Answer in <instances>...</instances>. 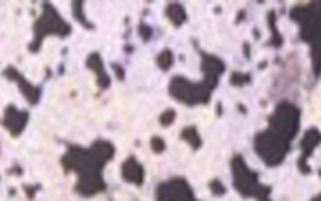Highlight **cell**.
<instances>
[{"instance_id": "cell-1", "label": "cell", "mask_w": 321, "mask_h": 201, "mask_svg": "<svg viewBox=\"0 0 321 201\" xmlns=\"http://www.w3.org/2000/svg\"><path fill=\"white\" fill-rule=\"evenodd\" d=\"M115 145L107 139H96L90 147L68 145L60 164L68 173L77 175L73 190L81 197H92L105 192V180L101 177L105 164L115 158Z\"/></svg>"}, {"instance_id": "cell-2", "label": "cell", "mask_w": 321, "mask_h": 201, "mask_svg": "<svg viewBox=\"0 0 321 201\" xmlns=\"http://www.w3.org/2000/svg\"><path fill=\"white\" fill-rule=\"evenodd\" d=\"M32 32H34V40L29 43V51L38 53L40 47H42L43 40L47 36H58V38L70 36L71 25L58 14L51 2H45V4H42V14L36 19Z\"/></svg>"}, {"instance_id": "cell-3", "label": "cell", "mask_w": 321, "mask_h": 201, "mask_svg": "<svg viewBox=\"0 0 321 201\" xmlns=\"http://www.w3.org/2000/svg\"><path fill=\"white\" fill-rule=\"evenodd\" d=\"M4 75L19 86L21 94L25 96V100L29 102L30 106L40 104V98H42V86H36V85H32L30 81H27V77H25L19 70H15V66H8L6 70H4Z\"/></svg>"}, {"instance_id": "cell-4", "label": "cell", "mask_w": 321, "mask_h": 201, "mask_svg": "<svg viewBox=\"0 0 321 201\" xmlns=\"http://www.w3.org/2000/svg\"><path fill=\"white\" fill-rule=\"evenodd\" d=\"M30 113L27 109H17L15 106H8L4 111V119H2V126L10 132V136L19 137L25 132L27 124H29Z\"/></svg>"}, {"instance_id": "cell-5", "label": "cell", "mask_w": 321, "mask_h": 201, "mask_svg": "<svg viewBox=\"0 0 321 201\" xmlns=\"http://www.w3.org/2000/svg\"><path fill=\"white\" fill-rule=\"evenodd\" d=\"M121 175L122 179L130 182V184H136V186H141L143 180H145V171H143V165L137 162L134 156H128V158L122 162L121 167Z\"/></svg>"}, {"instance_id": "cell-6", "label": "cell", "mask_w": 321, "mask_h": 201, "mask_svg": "<svg viewBox=\"0 0 321 201\" xmlns=\"http://www.w3.org/2000/svg\"><path fill=\"white\" fill-rule=\"evenodd\" d=\"M86 68L96 73V79H98L100 88H109V86H111V77H109V73L105 72V66H103V60H101L100 53L94 51V53H90V55L86 57Z\"/></svg>"}, {"instance_id": "cell-7", "label": "cell", "mask_w": 321, "mask_h": 201, "mask_svg": "<svg viewBox=\"0 0 321 201\" xmlns=\"http://www.w3.org/2000/svg\"><path fill=\"white\" fill-rule=\"evenodd\" d=\"M71 14L75 17V21L81 23L85 29H94V25L86 19V15H85V2H73V4H71Z\"/></svg>"}, {"instance_id": "cell-8", "label": "cell", "mask_w": 321, "mask_h": 201, "mask_svg": "<svg viewBox=\"0 0 321 201\" xmlns=\"http://www.w3.org/2000/svg\"><path fill=\"white\" fill-rule=\"evenodd\" d=\"M158 64H160V68H169L171 66V53L169 51H164L160 57H158Z\"/></svg>"}, {"instance_id": "cell-9", "label": "cell", "mask_w": 321, "mask_h": 201, "mask_svg": "<svg viewBox=\"0 0 321 201\" xmlns=\"http://www.w3.org/2000/svg\"><path fill=\"white\" fill-rule=\"evenodd\" d=\"M150 147H152V151L154 152H162L164 151V141H162V139H160V137H152V139H150Z\"/></svg>"}, {"instance_id": "cell-10", "label": "cell", "mask_w": 321, "mask_h": 201, "mask_svg": "<svg viewBox=\"0 0 321 201\" xmlns=\"http://www.w3.org/2000/svg\"><path fill=\"white\" fill-rule=\"evenodd\" d=\"M139 34H141L143 40H149V38L152 36V30H150L145 23H141V25H139Z\"/></svg>"}, {"instance_id": "cell-11", "label": "cell", "mask_w": 321, "mask_h": 201, "mask_svg": "<svg viewBox=\"0 0 321 201\" xmlns=\"http://www.w3.org/2000/svg\"><path fill=\"white\" fill-rule=\"evenodd\" d=\"M40 190V184H34V186H30V184H27L25 186V192H27V195H29L30 199H34V195H36V192Z\"/></svg>"}, {"instance_id": "cell-12", "label": "cell", "mask_w": 321, "mask_h": 201, "mask_svg": "<svg viewBox=\"0 0 321 201\" xmlns=\"http://www.w3.org/2000/svg\"><path fill=\"white\" fill-rule=\"evenodd\" d=\"M160 121H162V124H165V126H167V124H169V122L173 121V111H167V113H164Z\"/></svg>"}, {"instance_id": "cell-13", "label": "cell", "mask_w": 321, "mask_h": 201, "mask_svg": "<svg viewBox=\"0 0 321 201\" xmlns=\"http://www.w3.org/2000/svg\"><path fill=\"white\" fill-rule=\"evenodd\" d=\"M113 70H115V73H117V77L121 81H124V70H122L121 66L119 64H113Z\"/></svg>"}, {"instance_id": "cell-14", "label": "cell", "mask_w": 321, "mask_h": 201, "mask_svg": "<svg viewBox=\"0 0 321 201\" xmlns=\"http://www.w3.org/2000/svg\"><path fill=\"white\" fill-rule=\"evenodd\" d=\"M12 173H17V175H21V167H14V169H12Z\"/></svg>"}]
</instances>
